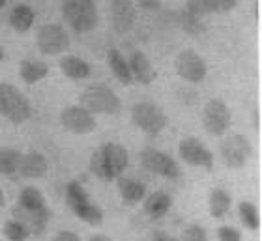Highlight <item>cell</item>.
I'll list each match as a JSON object with an SVG mask.
<instances>
[{
	"instance_id": "cell-25",
	"label": "cell",
	"mask_w": 262,
	"mask_h": 241,
	"mask_svg": "<svg viewBox=\"0 0 262 241\" xmlns=\"http://www.w3.org/2000/svg\"><path fill=\"white\" fill-rule=\"evenodd\" d=\"M238 217H240L242 225L247 230H258L260 228V217H258V209L253 202H240L238 204Z\"/></svg>"
},
{
	"instance_id": "cell-19",
	"label": "cell",
	"mask_w": 262,
	"mask_h": 241,
	"mask_svg": "<svg viewBox=\"0 0 262 241\" xmlns=\"http://www.w3.org/2000/svg\"><path fill=\"white\" fill-rule=\"evenodd\" d=\"M60 69L71 81H82L90 77V66L79 56H64L60 60Z\"/></svg>"
},
{
	"instance_id": "cell-14",
	"label": "cell",
	"mask_w": 262,
	"mask_h": 241,
	"mask_svg": "<svg viewBox=\"0 0 262 241\" xmlns=\"http://www.w3.org/2000/svg\"><path fill=\"white\" fill-rule=\"evenodd\" d=\"M129 71H131V77L139 81L141 84L148 86V84H152L156 81V69H154L152 62L148 60V56L142 53V51H133L129 56Z\"/></svg>"
},
{
	"instance_id": "cell-40",
	"label": "cell",
	"mask_w": 262,
	"mask_h": 241,
	"mask_svg": "<svg viewBox=\"0 0 262 241\" xmlns=\"http://www.w3.org/2000/svg\"><path fill=\"white\" fill-rule=\"evenodd\" d=\"M6 204V198H4V192H2V189H0V208Z\"/></svg>"
},
{
	"instance_id": "cell-21",
	"label": "cell",
	"mask_w": 262,
	"mask_h": 241,
	"mask_svg": "<svg viewBox=\"0 0 262 241\" xmlns=\"http://www.w3.org/2000/svg\"><path fill=\"white\" fill-rule=\"evenodd\" d=\"M47 73H49V66L41 60H23L19 66V75L28 84L39 82L41 79L47 77Z\"/></svg>"
},
{
	"instance_id": "cell-37",
	"label": "cell",
	"mask_w": 262,
	"mask_h": 241,
	"mask_svg": "<svg viewBox=\"0 0 262 241\" xmlns=\"http://www.w3.org/2000/svg\"><path fill=\"white\" fill-rule=\"evenodd\" d=\"M88 241H113L109 236H103V234H96V236H92Z\"/></svg>"
},
{
	"instance_id": "cell-15",
	"label": "cell",
	"mask_w": 262,
	"mask_h": 241,
	"mask_svg": "<svg viewBox=\"0 0 262 241\" xmlns=\"http://www.w3.org/2000/svg\"><path fill=\"white\" fill-rule=\"evenodd\" d=\"M19 172L25 178L38 180V178L45 176V172H47V159L39 152H28V154H25L21 157Z\"/></svg>"
},
{
	"instance_id": "cell-11",
	"label": "cell",
	"mask_w": 262,
	"mask_h": 241,
	"mask_svg": "<svg viewBox=\"0 0 262 241\" xmlns=\"http://www.w3.org/2000/svg\"><path fill=\"white\" fill-rule=\"evenodd\" d=\"M178 154L187 164L191 166H201L204 170L213 168V155L204 144L195 137H187L178 144Z\"/></svg>"
},
{
	"instance_id": "cell-30",
	"label": "cell",
	"mask_w": 262,
	"mask_h": 241,
	"mask_svg": "<svg viewBox=\"0 0 262 241\" xmlns=\"http://www.w3.org/2000/svg\"><path fill=\"white\" fill-rule=\"evenodd\" d=\"M180 25H182V28H184L186 32L193 34V36H195V34L204 32V25H202L201 17L193 15V13H189L187 10H184L180 13Z\"/></svg>"
},
{
	"instance_id": "cell-26",
	"label": "cell",
	"mask_w": 262,
	"mask_h": 241,
	"mask_svg": "<svg viewBox=\"0 0 262 241\" xmlns=\"http://www.w3.org/2000/svg\"><path fill=\"white\" fill-rule=\"evenodd\" d=\"M23 155L15 148H0V174L10 176L19 170Z\"/></svg>"
},
{
	"instance_id": "cell-22",
	"label": "cell",
	"mask_w": 262,
	"mask_h": 241,
	"mask_svg": "<svg viewBox=\"0 0 262 241\" xmlns=\"http://www.w3.org/2000/svg\"><path fill=\"white\" fill-rule=\"evenodd\" d=\"M232 198L225 189H213L208 198V206H210V215L213 219H221L227 211H229Z\"/></svg>"
},
{
	"instance_id": "cell-7",
	"label": "cell",
	"mask_w": 262,
	"mask_h": 241,
	"mask_svg": "<svg viewBox=\"0 0 262 241\" xmlns=\"http://www.w3.org/2000/svg\"><path fill=\"white\" fill-rule=\"evenodd\" d=\"M253 154L249 138L244 135H232L221 142V159L229 168H242Z\"/></svg>"
},
{
	"instance_id": "cell-38",
	"label": "cell",
	"mask_w": 262,
	"mask_h": 241,
	"mask_svg": "<svg viewBox=\"0 0 262 241\" xmlns=\"http://www.w3.org/2000/svg\"><path fill=\"white\" fill-rule=\"evenodd\" d=\"M255 17H257V19L260 17V4H258V0L255 2Z\"/></svg>"
},
{
	"instance_id": "cell-13",
	"label": "cell",
	"mask_w": 262,
	"mask_h": 241,
	"mask_svg": "<svg viewBox=\"0 0 262 241\" xmlns=\"http://www.w3.org/2000/svg\"><path fill=\"white\" fill-rule=\"evenodd\" d=\"M111 17L116 32H129L135 25V4L133 0H111Z\"/></svg>"
},
{
	"instance_id": "cell-12",
	"label": "cell",
	"mask_w": 262,
	"mask_h": 241,
	"mask_svg": "<svg viewBox=\"0 0 262 241\" xmlns=\"http://www.w3.org/2000/svg\"><path fill=\"white\" fill-rule=\"evenodd\" d=\"M60 122L68 131L75 133V135H86V133H92L96 129L94 114H90L86 109H82L79 105H71V107L62 110Z\"/></svg>"
},
{
	"instance_id": "cell-36",
	"label": "cell",
	"mask_w": 262,
	"mask_h": 241,
	"mask_svg": "<svg viewBox=\"0 0 262 241\" xmlns=\"http://www.w3.org/2000/svg\"><path fill=\"white\" fill-rule=\"evenodd\" d=\"M236 4H238V0H217L219 11H230Z\"/></svg>"
},
{
	"instance_id": "cell-29",
	"label": "cell",
	"mask_w": 262,
	"mask_h": 241,
	"mask_svg": "<svg viewBox=\"0 0 262 241\" xmlns=\"http://www.w3.org/2000/svg\"><path fill=\"white\" fill-rule=\"evenodd\" d=\"M186 10L196 17L219 11L217 0H186Z\"/></svg>"
},
{
	"instance_id": "cell-35",
	"label": "cell",
	"mask_w": 262,
	"mask_h": 241,
	"mask_svg": "<svg viewBox=\"0 0 262 241\" xmlns=\"http://www.w3.org/2000/svg\"><path fill=\"white\" fill-rule=\"evenodd\" d=\"M152 241H178L174 236H169L167 232L163 230H158V232H154L152 234Z\"/></svg>"
},
{
	"instance_id": "cell-4",
	"label": "cell",
	"mask_w": 262,
	"mask_h": 241,
	"mask_svg": "<svg viewBox=\"0 0 262 241\" xmlns=\"http://www.w3.org/2000/svg\"><path fill=\"white\" fill-rule=\"evenodd\" d=\"M81 107L90 114H118L122 110L120 98L105 84H92L81 95Z\"/></svg>"
},
{
	"instance_id": "cell-41",
	"label": "cell",
	"mask_w": 262,
	"mask_h": 241,
	"mask_svg": "<svg viewBox=\"0 0 262 241\" xmlns=\"http://www.w3.org/2000/svg\"><path fill=\"white\" fill-rule=\"evenodd\" d=\"M4 60V49H2V45H0V62Z\"/></svg>"
},
{
	"instance_id": "cell-5",
	"label": "cell",
	"mask_w": 262,
	"mask_h": 241,
	"mask_svg": "<svg viewBox=\"0 0 262 241\" xmlns=\"http://www.w3.org/2000/svg\"><path fill=\"white\" fill-rule=\"evenodd\" d=\"M131 120L141 131L148 133V135H159L167 127V116L158 105L142 101V103L133 105L131 109Z\"/></svg>"
},
{
	"instance_id": "cell-27",
	"label": "cell",
	"mask_w": 262,
	"mask_h": 241,
	"mask_svg": "<svg viewBox=\"0 0 262 241\" xmlns=\"http://www.w3.org/2000/svg\"><path fill=\"white\" fill-rule=\"evenodd\" d=\"M4 236L10 241H27L30 236V228L25 221H8V223H4Z\"/></svg>"
},
{
	"instance_id": "cell-9",
	"label": "cell",
	"mask_w": 262,
	"mask_h": 241,
	"mask_svg": "<svg viewBox=\"0 0 262 241\" xmlns=\"http://www.w3.org/2000/svg\"><path fill=\"white\" fill-rule=\"evenodd\" d=\"M174 67H176V73H178L184 81L193 82V84L204 81V79H206V73H208L204 58L191 49L182 51L180 55L176 56Z\"/></svg>"
},
{
	"instance_id": "cell-10",
	"label": "cell",
	"mask_w": 262,
	"mask_h": 241,
	"mask_svg": "<svg viewBox=\"0 0 262 241\" xmlns=\"http://www.w3.org/2000/svg\"><path fill=\"white\" fill-rule=\"evenodd\" d=\"M141 163L142 166L158 176H163L167 180H176L180 176V166L170 155L159 152V150L146 148L141 152Z\"/></svg>"
},
{
	"instance_id": "cell-2",
	"label": "cell",
	"mask_w": 262,
	"mask_h": 241,
	"mask_svg": "<svg viewBox=\"0 0 262 241\" xmlns=\"http://www.w3.org/2000/svg\"><path fill=\"white\" fill-rule=\"evenodd\" d=\"M62 15L77 34H86L98 25L96 0H62Z\"/></svg>"
},
{
	"instance_id": "cell-3",
	"label": "cell",
	"mask_w": 262,
	"mask_h": 241,
	"mask_svg": "<svg viewBox=\"0 0 262 241\" xmlns=\"http://www.w3.org/2000/svg\"><path fill=\"white\" fill-rule=\"evenodd\" d=\"M0 116L13 124H23L32 116V107L25 93L10 82L0 81Z\"/></svg>"
},
{
	"instance_id": "cell-28",
	"label": "cell",
	"mask_w": 262,
	"mask_h": 241,
	"mask_svg": "<svg viewBox=\"0 0 262 241\" xmlns=\"http://www.w3.org/2000/svg\"><path fill=\"white\" fill-rule=\"evenodd\" d=\"M66 202H68L70 208H75V206H79V204L88 202L86 189H84L77 180L70 181V183L66 185Z\"/></svg>"
},
{
	"instance_id": "cell-34",
	"label": "cell",
	"mask_w": 262,
	"mask_h": 241,
	"mask_svg": "<svg viewBox=\"0 0 262 241\" xmlns=\"http://www.w3.org/2000/svg\"><path fill=\"white\" fill-rule=\"evenodd\" d=\"M53 241H81V239H79V236H77L75 232L62 230V232H58V234H56Z\"/></svg>"
},
{
	"instance_id": "cell-33",
	"label": "cell",
	"mask_w": 262,
	"mask_h": 241,
	"mask_svg": "<svg viewBox=\"0 0 262 241\" xmlns=\"http://www.w3.org/2000/svg\"><path fill=\"white\" fill-rule=\"evenodd\" d=\"M135 2L141 6L142 10H148V11L159 10V6H161V0H135Z\"/></svg>"
},
{
	"instance_id": "cell-1",
	"label": "cell",
	"mask_w": 262,
	"mask_h": 241,
	"mask_svg": "<svg viewBox=\"0 0 262 241\" xmlns=\"http://www.w3.org/2000/svg\"><path fill=\"white\" fill-rule=\"evenodd\" d=\"M129 164L126 148L116 142H107L90 155V170L99 180L111 181L124 174Z\"/></svg>"
},
{
	"instance_id": "cell-42",
	"label": "cell",
	"mask_w": 262,
	"mask_h": 241,
	"mask_svg": "<svg viewBox=\"0 0 262 241\" xmlns=\"http://www.w3.org/2000/svg\"><path fill=\"white\" fill-rule=\"evenodd\" d=\"M4 4H6V0H0V10L4 8Z\"/></svg>"
},
{
	"instance_id": "cell-39",
	"label": "cell",
	"mask_w": 262,
	"mask_h": 241,
	"mask_svg": "<svg viewBox=\"0 0 262 241\" xmlns=\"http://www.w3.org/2000/svg\"><path fill=\"white\" fill-rule=\"evenodd\" d=\"M255 127L260 129V116H258V112H255Z\"/></svg>"
},
{
	"instance_id": "cell-24",
	"label": "cell",
	"mask_w": 262,
	"mask_h": 241,
	"mask_svg": "<svg viewBox=\"0 0 262 241\" xmlns=\"http://www.w3.org/2000/svg\"><path fill=\"white\" fill-rule=\"evenodd\" d=\"M71 209H73V213H75L77 219L84 221L88 225L98 226L103 223V211H101V208L96 206V204H92L90 200L84 204H79V206H75V208H71Z\"/></svg>"
},
{
	"instance_id": "cell-32",
	"label": "cell",
	"mask_w": 262,
	"mask_h": 241,
	"mask_svg": "<svg viewBox=\"0 0 262 241\" xmlns=\"http://www.w3.org/2000/svg\"><path fill=\"white\" fill-rule=\"evenodd\" d=\"M219 241H242L240 230H236L232 226H221L217 230Z\"/></svg>"
},
{
	"instance_id": "cell-31",
	"label": "cell",
	"mask_w": 262,
	"mask_h": 241,
	"mask_svg": "<svg viewBox=\"0 0 262 241\" xmlns=\"http://www.w3.org/2000/svg\"><path fill=\"white\" fill-rule=\"evenodd\" d=\"M178 241H208V234L201 225H189Z\"/></svg>"
},
{
	"instance_id": "cell-18",
	"label": "cell",
	"mask_w": 262,
	"mask_h": 241,
	"mask_svg": "<svg viewBox=\"0 0 262 241\" xmlns=\"http://www.w3.org/2000/svg\"><path fill=\"white\" fill-rule=\"evenodd\" d=\"M107 64H109L111 71L115 73V77L124 84V86H129L131 82H133V77H131V71H129V64L127 60L124 58L118 49H111L107 53Z\"/></svg>"
},
{
	"instance_id": "cell-16",
	"label": "cell",
	"mask_w": 262,
	"mask_h": 241,
	"mask_svg": "<svg viewBox=\"0 0 262 241\" xmlns=\"http://www.w3.org/2000/svg\"><path fill=\"white\" fill-rule=\"evenodd\" d=\"M172 206V197L165 191H154L144 197V211L152 219H161Z\"/></svg>"
},
{
	"instance_id": "cell-23",
	"label": "cell",
	"mask_w": 262,
	"mask_h": 241,
	"mask_svg": "<svg viewBox=\"0 0 262 241\" xmlns=\"http://www.w3.org/2000/svg\"><path fill=\"white\" fill-rule=\"evenodd\" d=\"M19 206L25 211H38V209L45 208V198L38 187L28 185L19 195Z\"/></svg>"
},
{
	"instance_id": "cell-20",
	"label": "cell",
	"mask_w": 262,
	"mask_h": 241,
	"mask_svg": "<svg viewBox=\"0 0 262 241\" xmlns=\"http://www.w3.org/2000/svg\"><path fill=\"white\" fill-rule=\"evenodd\" d=\"M34 10L27 4H17L13 10L10 11V25L15 28L19 34H27L34 25Z\"/></svg>"
},
{
	"instance_id": "cell-8",
	"label": "cell",
	"mask_w": 262,
	"mask_h": 241,
	"mask_svg": "<svg viewBox=\"0 0 262 241\" xmlns=\"http://www.w3.org/2000/svg\"><path fill=\"white\" fill-rule=\"evenodd\" d=\"M204 129L213 137H221L230 127V110L223 99H210L204 107Z\"/></svg>"
},
{
	"instance_id": "cell-17",
	"label": "cell",
	"mask_w": 262,
	"mask_h": 241,
	"mask_svg": "<svg viewBox=\"0 0 262 241\" xmlns=\"http://www.w3.org/2000/svg\"><path fill=\"white\" fill-rule=\"evenodd\" d=\"M116 185H118V192H120L122 200H126V202H129V204L142 202L144 197H146V185H144L142 181L133 180V178H124V176H120L118 181H116Z\"/></svg>"
},
{
	"instance_id": "cell-6",
	"label": "cell",
	"mask_w": 262,
	"mask_h": 241,
	"mask_svg": "<svg viewBox=\"0 0 262 241\" xmlns=\"http://www.w3.org/2000/svg\"><path fill=\"white\" fill-rule=\"evenodd\" d=\"M36 43L38 49L43 55H60L70 47V36L64 30V27L51 22V25H43L36 34Z\"/></svg>"
}]
</instances>
